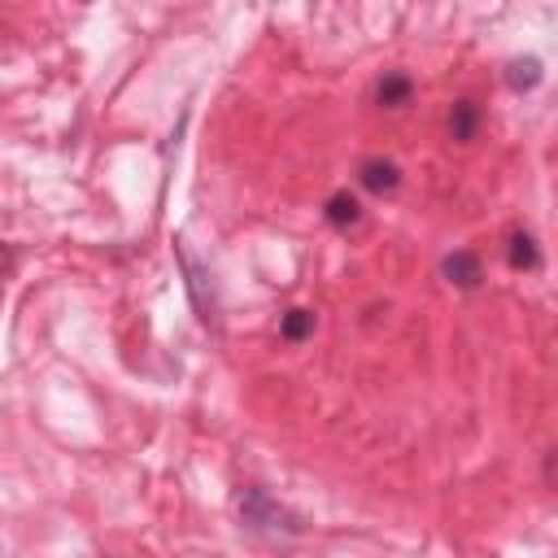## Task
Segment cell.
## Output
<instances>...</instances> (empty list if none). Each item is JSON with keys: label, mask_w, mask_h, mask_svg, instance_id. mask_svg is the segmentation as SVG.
<instances>
[{"label": "cell", "mask_w": 558, "mask_h": 558, "mask_svg": "<svg viewBox=\"0 0 558 558\" xmlns=\"http://www.w3.org/2000/svg\"><path fill=\"white\" fill-rule=\"evenodd\" d=\"M240 519H244V527L266 532V536H279V532H296V527H301V523H296L279 501H270L262 488H248V493L240 497Z\"/></svg>", "instance_id": "6da1fadb"}, {"label": "cell", "mask_w": 558, "mask_h": 558, "mask_svg": "<svg viewBox=\"0 0 558 558\" xmlns=\"http://www.w3.org/2000/svg\"><path fill=\"white\" fill-rule=\"evenodd\" d=\"M440 275H445L449 283H458V288H480V283H484V266H480V257L466 253V248L449 253V257L440 262Z\"/></svg>", "instance_id": "7a4b0ae2"}, {"label": "cell", "mask_w": 558, "mask_h": 558, "mask_svg": "<svg viewBox=\"0 0 558 558\" xmlns=\"http://www.w3.org/2000/svg\"><path fill=\"white\" fill-rule=\"evenodd\" d=\"M179 266H183V275H187V292H192L201 318H205V323H218V314H214V296H205V270H201L196 257L183 248V240H179Z\"/></svg>", "instance_id": "3957f363"}, {"label": "cell", "mask_w": 558, "mask_h": 558, "mask_svg": "<svg viewBox=\"0 0 558 558\" xmlns=\"http://www.w3.org/2000/svg\"><path fill=\"white\" fill-rule=\"evenodd\" d=\"M357 183H362L366 192L384 196V192H392V187L401 183V170H397L392 161H384V157H371V161L357 166Z\"/></svg>", "instance_id": "277c9868"}, {"label": "cell", "mask_w": 558, "mask_h": 558, "mask_svg": "<svg viewBox=\"0 0 558 558\" xmlns=\"http://www.w3.org/2000/svg\"><path fill=\"white\" fill-rule=\"evenodd\" d=\"M375 96H379V105H388V109H401V105H410V96H414V83H410L405 74H384V78L375 83Z\"/></svg>", "instance_id": "5b68a950"}, {"label": "cell", "mask_w": 558, "mask_h": 558, "mask_svg": "<svg viewBox=\"0 0 558 558\" xmlns=\"http://www.w3.org/2000/svg\"><path fill=\"white\" fill-rule=\"evenodd\" d=\"M506 257H510V266H514V270H532V266L541 262V253H536V240H532L527 231H514V235H510V244H506Z\"/></svg>", "instance_id": "8992f818"}, {"label": "cell", "mask_w": 558, "mask_h": 558, "mask_svg": "<svg viewBox=\"0 0 558 558\" xmlns=\"http://www.w3.org/2000/svg\"><path fill=\"white\" fill-rule=\"evenodd\" d=\"M475 122H480L475 100H458V105L449 109V131H453V140H471V135H475Z\"/></svg>", "instance_id": "52a82bcc"}, {"label": "cell", "mask_w": 558, "mask_h": 558, "mask_svg": "<svg viewBox=\"0 0 558 558\" xmlns=\"http://www.w3.org/2000/svg\"><path fill=\"white\" fill-rule=\"evenodd\" d=\"M362 218V205L349 196V192H336L331 201H327V222L331 227H353Z\"/></svg>", "instance_id": "ba28073f"}, {"label": "cell", "mask_w": 558, "mask_h": 558, "mask_svg": "<svg viewBox=\"0 0 558 558\" xmlns=\"http://www.w3.org/2000/svg\"><path fill=\"white\" fill-rule=\"evenodd\" d=\"M506 83H510L514 92H527V87H536V83H541V61H536V57L510 61V70H506Z\"/></svg>", "instance_id": "9c48e42d"}, {"label": "cell", "mask_w": 558, "mask_h": 558, "mask_svg": "<svg viewBox=\"0 0 558 558\" xmlns=\"http://www.w3.org/2000/svg\"><path fill=\"white\" fill-rule=\"evenodd\" d=\"M279 331H283V340H305L314 331V314L310 310H288L283 323H279Z\"/></svg>", "instance_id": "30bf717a"}, {"label": "cell", "mask_w": 558, "mask_h": 558, "mask_svg": "<svg viewBox=\"0 0 558 558\" xmlns=\"http://www.w3.org/2000/svg\"><path fill=\"white\" fill-rule=\"evenodd\" d=\"M4 266H9V253H4V248H0V270H4Z\"/></svg>", "instance_id": "8fae6325"}]
</instances>
